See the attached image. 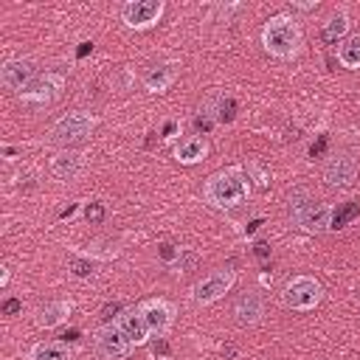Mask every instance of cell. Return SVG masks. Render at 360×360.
<instances>
[{
    "label": "cell",
    "instance_id": "obj_27",
    "mask_svg": "<svg viewBox=\"0 0 360 360\" xmlns=\"http://www.w3.org/2000/svg\"><path fill=\"white\" fill-rule=\"evenodd\" d=\"M121 312H124V307H121V304H118V301H115V304H104V307H101V312H98V315H101V318H104V323H115V318H118V315H121Z\"/></svg>",
    "mask_w": 360,
    "mask_h": 360
},
{
    "label": "cell",
    "instance_id": "obj_28",
    "mask_svg": "<svg viewBox=\"0 0 360 360\" xmlns=\"http://www.w3.org/2000/svg\"><path fill=\"white\" fill-rule=\"evenodd\" d=\"M22 309V301L20 298H6L3 301V315H17Z\"/></svg>",
    "mask_w": 360,
    "mask_h": 360
},
{
    "label": "cell",
    "instance_id": "obj_1",
    "mask_svg": "<svg viewBox=\"0 0 360 360\" xmlns=\"http://www.w3.org/2000/svg\"><path fill=\"white\" fill-rule=\"evenodd\" d=\"M248 194H250V183L239 166L219 169L202 183V202L217 208V211L239 208L248 200Z\"/></svg>",
    "mask_w": 360,
    "mask_h": 360
},
{
    "label": "cell",
    "instance_id": "obj_19",
    "mask_svg": "<svg viewBox=\"0 0 360 360\" xmlns=\"http://www.w3.org/2000/svg\"><path fill=\"white\" fill-rule=\"evenodd\" d=\"M346 34H349V17L340 11V14H332L326 22H323V28H321V39L326 42V45H340L343 39H346Z\"/></svg>",
    "mask_w": 360,
    "mask_h": 360
},
{
    "label": "cell",
    "instance_id": "obj_12",
    "mask_svg": "<svg viewBox=\"0 0 360 360\" xmlns=\"http://www.w3.org/2000/svg\"><path fill=\"white\" fill-rule=\"evenodd\" d=\"M138 307H141V312H143L146 326H149L152 335H163V332L172 326L174 309H172V304H169L166 298H146V301L138 304Z\"/></svg>",
    "mask_w": 360,
    "mask_h": 360
},
{
    "label": "cell",
    "instance_id": "obj_26",
    "mask_svg": "<svg viewBox=\"0 0 360 360\" xmlns=\"http://www.w3.org/2000/svg\"><path fill=\"white\" fill-rule=\"evenodd\" d=\"M70 270H73V276L87 278V276L93 273V262H90V259H73V262H70Z\"/></svg>",
    "mask_w": 360,
    "mask_h": 360
},
{
    "label": "cell",
    "instance_id": "obj_32",
    "mask_svg": "<svg viewBox=\"0 0 360 360\" xmlns=\"http://www.w3.org/2000/svg\"><path fill=\"white\" fill-rule=\"evenodd\" d=\"M292 8H298V11H312V8H318V3H292Z\"/></svg>",
    "mask_w": 360,
    "mask_h": 360
},
{
    "label": "cell",
    "instance_id": "obj_15",
    "mask_svg": "<svg viewBox=\"0 0 360 360\" xmlns=\"http://www.w3.org/2000/svg\"><path fill=\"white\" fill-rule=\"evenodd\" d=\"M84 169V158L79 152H70V149H62L51 158V174L56 180H73L79 177V172Z\"/></svg>",
    "mask_w": 360,
    "mask_h": 360
},
{
    "label": "cell",
    "instance_id": "obj_36",
    "mask_svg": "<svg viewBox=\"0 0 360 360\" xmlns=\"http://www.w3.org/2000/svg\"><path fill=\"white\" fill-rule=\"evenodd\" d=\"M174 127H177V124H174V121H169V124L163 127V132H166V135H172V132H174Z\"/></svg>",
    "mask_w": 360,
    "mask_h": 360
},
{
    "label": "cell",
    "instance_id": "obj_25",
    "mask_svg": "<svg viewBox=\"0 0 360 360\" xmlns=\"http://www.w3.org/2000/svg\"><path fill=\"white\" fill-rule=\"evenodd\" d=\"M84 217H87V222L98 225V222L104 219V205H101V202H87V205H84Z\"/></svg>",
    "mask_w": 360,
    "mask_h": 360
},
{
    "label": "cell",
    "instance_id": "obj_6",
    "mask_svg": "<svg viewBox=\"0 0 360 360\" xmlns=\"http://www.w3.org/2000/svg\"><path fill=\"white\" fill-rule=\"evenodd\" d=\"M233 281H236V273L231 270V267H219V270H211L208 276H202L200 281H194V287H191V301L194 304H214V301H219L231 287H233Z\"/></svg>",
    "mask_w": 360,
    "mask_h": 360
},
{
    "label": "cell",
    "instance_id": "obj_4",
    "mask_svg": "<svg viewBox=\"0 0 360 360\" xmlns=\"http://www.w3.org/2000/svg\"><path fill=\"white\" fill-rule=\"evenodd\" d=\"M323 298V287L315 276H292L284 287H281V304L292 312H307L315 309Z\"/></svg>",
    "mask_w": 360,
    "mask_h": 360
},
{
    "label": "cell",
    "instance_id": "obj_34",
    "mask_svg": "<svg viewBox=\"0 0 360 360\" xmlns=\"http://www.w3.org/2000/svg\"><path fill=\"white\" fill-rule=\"evenodd\" d=\"M3 155H6V158H8V160H11V158H14V155H17V149H14V146H6V149H3Z\"/></svg>",
    "mask_w": 360,
    "mask_h": 360
},
{
    "label": "cell",
    "instance_id": "obj_24",
    "mask_svg": "<svg viewBox=\"0 0 360 360\" xmlns=\"http://www.w3.org/2000/svg\"><path fill=\"white\" fill-rule=\"evenodd\" d=\"M180 253H183V248H174V245H169V242H163V245L158 248V256H160L166 264H174V262L180 259Z\"/></svg>",
    "mask_w": 360,
    "mask_h": 360
},
{
    "label": "cell",
    "instance_id": "obj_22",
    "mask_svg": "<svg viewBox=\"0 0 360 360\" xmlns=\"http://www.w3.org/2000/svg\"><path fill=\"white\" fill-rule=\"evenodd\" d=\"M360 214V202H354V200H349V202H343V205H338V208H332V231H338V228H343L346 222H352L354 217Z\"/></svg>",
    "mask_w": 360,
    "mask_h": 360
},
{
    "label": "cell",
    "instance_id": "obj_5",
    "mask_svg": "<svg viewBox=\"0 0 360 360\" xmlns=\"http://www.w3.org/2000/svg\"><path fill=\"white\" fill-rule=\"evenodd\" d=\"M96 127V118L84 110H76V112H68L62 115L51 132H48V143H56V146H70V143H79V141H87L90 132Z\"/></svg>",
    "mask_w": 360,
    "mask_h": 360
},
{
    "label": "cell",
    "instance_id": "obj_21",
    "mask_svg": "<svg viewBox=\"0 0 360 360\" xmlns=\"http://www.w3.org/2000/svg\"><path fill=\"white\" fill-rule=\"evenodd\" d=\"M338 59H340V65L349 68V70L360 68V34H352V37H346V39L338 45Z\"/></svg>",
    "mask_w": 360,
    "mask_h": 360
},
{
    "label": "cell",
    "instance_id": "obj_8",
    "mask_svg": "<svg viewBox=\"0 0 360 360\" xmlns=\"http://www.w3.org/2000/svg\"><path fill=\"white\" fill-rule=\"evenodd\" d=\"M59 90H62V79L56 73H42L20 90V101L28 107H45L59 96Z\"/></svg>",
    "mask_w": 360,
    "mask_h": 360
},
{
    "label": "cell",
    "instance_id": "obj_18",
    "mask_svg": "<svg viewBox=\"0 0 360 360\" xmlns=\"http://www.w3.org/2000/svg\"><path fill=\"white\" fill-rule=\"evenodd\" d=\"M28 360H73V352L62 340H42L28 349Z\"/></svg>",
    "mask_w": 360,
    "mask_h": 360
},
{
    "label": "cell",
    "instance_id": "obj_20",
    "mask_svg": "<svg viewBox=\"0 0 360 360\" xmlns=\"http://www.w3.org/2000/svg\"><path fill=\"white\" fill-rule=\"evenodd\" d=\"M172 82H174V70L169 65H155L143 73V84H146L149 93H163Z\"/></svg>",
    "mask_w": 360,
    "mask_h": 360
},
{
    "label": "cell",
    "instance_id": "obj_29",
    "mask_svg": "<svg viewBox=\"0 0 360 360\" xmlns=\"http://www.w3.org/2000/svg\"><path fill=\"white\" fill-rule=\"evenodd\" d=\"M211 124H214V115H208V112H202V115H194V127H197V129L208 132V129H211Z\"/></svg>",
    "mask_w": 360,
    "mask_h": 360
},
{
    "label": "cell",
    "instance_id": "obj_33",
    "mask_svg": "<svg viewBox=\"0 0 360 360\" xmlns=\"http://www.w3.org/2000/svg\"><path fill=\"white\" fill-rule=\"evenodd\" d=\"M90 48H93V45H90V42H82V48H79V51H76V56H79V59H82V56H84V53H87V51H90Z\"/></svg>",
    "mask_w": 360,
    "mask_h": 360
},
{
    "label": "cell",
    "instance_id": "obj_3",
    "mask_svg": "<svg viewBox=\"0 0 360 360\" xmlns=\"http://www.w3.org/2000/svg\"><path fill=\"white\" fill-rule=\"evenodd\" d=\"M262 45L270 56H278V59H290L298 53L301 48V25L292 14L287 11H278L273 14L264 28H262Z\"/></svg>",
    "mask_w": 360,
    "mask_h": 360
},
{
    "label": "cell",
    "instance_id": "obj_11",
    "mask_svg": "<svg viewBox=\"0 0 360 360\" xmlns=\"http://www.w3.org/2000/svg\"><path fill=\"white\" fill-rule=\"evenodd\" d=\"M34 79H37V70H34V62H28V59H8L0 68V84L6 90H17L20 93Z\"/></svg>",
    "mask_w": 360,
    "mask_h": 360
},
{
    "label": "cell",
    "instance_id": "obj_23",
    "mask_svg": "<svg viewBox=\"0 0 360 360\" xmlns=\"http://www.w3.org/2000/svg\"><path fill=\"white\" fill-rule=\"evenodd\" d=\"M233 115H236V101H233L231 96H222V98L217 101V107H214V121H219V124H231Z\"/></svg>",
    "mask_w": 360,
    "mask_h": 360
},
{
    "label": "cell",
    "instance_id": "obj_14",
    "mask_svg": "<svg viewBox=\"0 0 360 360\" xmlns=\"http://www.w3.org/2000/svg\"><path fill=\"white\" fill-rule=\"evenodd\" d=\"M233 318L239 326H256L264 318V301L256 292H245L233 304Z\"/></svg>",
    "mask_w": 360,
    "mask_h": 360
},
{
    "label": "cell",
    "instance_id": "obj_30",
    "mask_svg": "<svg viewBox=\"0 0 360 360\" xmlns=\"http://www.w3.org/2000/svg\"><path fill=\"white\" fill-rule=\"evenodd\" d=\"M323 149H326V135H318V141L309 146V158H318Z\"/></svg>",
    "mask_w": 360,
    "mask_h": 360
},
{
    "label": "cell",
    "instance_id": "obj_35",
    "mask_svg": "<svg viewBox=\"0 0 360 360\" xmlns=\"http://www.w3.org/2000/svg\"><path fill=\"white\" fill-rule=\"evenodd\" d=\"M73 211H76V205H68V208H65L59 217H62V219H65V217H73Z\"/></svg>",
    "mask_w": 360,
    "mask_h": 360
},
{
    "label": "cell",
    "instance_id": "obj_31",
    "mask_svg": "<svg viewBox=\"0 0 360 360\" xmlns=\"http://www.w3.org/2000/svg\"><path fill=\"white\" fill-rule=\"evenodd\" d=\"M253 253H256L259 259H264V256L270 253V248H267V242H256V245H253Z\"/></svg>",
    "mask_w": 360,
    "mask_h": 360
},
{
    "label": "cell",
    "instance_id": "obj_7",
    "mask_svg": "<svg viewBox=\"0 0 360 360\" xmlns=\"http://www.w3.org/2000/svg\"><path fill=\"white\" fill-rule=\"evenodd\" d=\"M93 346H96V354L104 357V360H121L132 352V343L129 338L115 326V323H104L96 338H93Z\"/></svg>",
    "mask_w": 360,
    "mask_h": 360
},
{
    "label": "cell",
    "instance_id": "obj_17",
    "mask_svg": "<svg viewBox=\"0 0 360 360\" xmlns=\"http://www.w3.org/2000/svg\"><path fill=\"white\" fill-rule=\"evenodd\" d=\"M70 309H73L70 301H48L37 309V323L45 326V329H53V326H59L70 318Z\"/></svg>",
    "mask_w": 360,
    "mask_h": 360
},
{
    "label": "cell",
    "instance_id": "obj_9",
    "mask_svg": "<svg viewBox=\"0 0 360 360\" xmlns=\"http://www.w3.org/2000/svg\"><path fill=\"white\" fill-rule=\"evenodd\" d=\"M163 17L160 0H129L121 8V20L127 28H149Z\"/></svg>",
    "mask_w": 360,
    "mask_h": 360
},
{
    "label": "cell",
    "instance_id": "obj_13",
    "mask_svg": "<svg viewBox=\"0 0 360 360\" xmlns=\"http://www.w3.org/2000/svg\"><path fill=\"white\" fill-rule=\"evenodd\" d=\"M115 326L129 338V343H132V346L146 343V338L152 335V332H149V326H146V318H143L141 307H127V309L115 318Z\"/></svg>",
    "mask_w": 360,
    "mask_h": 360
},
{
    "label": "cell",
    "instance_id": "obj_2",
    "mask_svg": "<svg viewBox=\"0 0 360 360\" xmlns=\"http://www.w3.org/2000/svg\"><path fill=\"white\" fill-rule=\"evenodd\" d=\"M287 214L292 225H298L307 233H321L332 225V205L318 202L307 188L295 186L287 191Z\"/></svg>",
    "mask_w": 360,
    "mask_h": 360
},
{
    "label": "cell",
    "instance_id": "obj_10",
    "mask_svg": "<svg viewBox=\"0 0 360 360\" xmlns=\"http://www.w3.org/2000/svg\"><path fill=\"white\" fill-rule=\"evenodd\" d=\"M354 174H357V160L352 152H338L326 160L323 166V183L329 188H346L354 183Z\"/></svg>",
    "mask_w": 360,
    "mask_h": 360
},
{
    "label": "cell",
    "instance_id": "obj_16",
    "mask_svg": "<svg viewBox=\"0 0 360 360\" xmlns=\"http://www.w3.org/2000/svg\"><path fill=\"white\" fill-rule=\"evenodd\" d=\"M205 155H208V141L202 135H188V138H183L174 146V160L177 163H186V166L200 163Z\"/></svg>",
    "mask_w": 360,
    "mask_h": 360
}]
</instances>
